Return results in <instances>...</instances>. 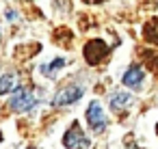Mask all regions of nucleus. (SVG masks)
<instances>
[{"instance_id":"1","label":"nucleus","mask_w":158,"mask_h":149,"mask_svg":"<svg viewBox=\"0 0 158 149\" xmlns=\"http://www.w3.org/2000/svg\"><path fill=\"white\" fill-rule=\"evenodd\" d=\"M108 46L102 41V39H93V41H89L87 46H85V50H82V54H85V61L89 63V65H100L106 56H108Z\"/></svg>"},{"instance_id":"2","label":"nucleus","mask_w":158,"mask_h":149,"mask_svg":"<svg viewBox=\"0 0 158 149\" xmlns=\"http://www.w3.org/2000/svg\"><path fill=\"white\" fill-rule=\"evenodd\" d=\"M63 145L65 149H89V138L85 136L78 123H72V127L63 136Z\"/></svg>"},{"instance_id":"3","label":"nucleus","mask_w":158,"mask_h":149,"mask_svg":"<svg viewBox=\"0 0 158 149\" xmlns=\"http://www.w3.org/2000/svg\"><path fill=\"white\" fill-rule=\"evenodd\" d=\"M35 95L28 91V89H24V87H20V89H15V93H13V97H11V108L13 110H18V112H26V110H31L33 106H35Z\"/></svg>"},{"instance_id":"4","label":"nucleus","mask_w":158,"mask_h":149,"mask_svg":"<svg viewBox=\"0 0 158 149\" xmlns=\"http://www.w3.org/2000/svg\"><path fill=\"white\" fill-rule=\"evenodd\" d=\"M87 121H89V125H91V130L95 132V134H100V132H104L106 130V115H104V110L100 108V104L98 102H91L89 104V108H87Z\"/></svg>"},{"instance_id":"5","label":"nucleus","mask_w":158,"mask_h":149,"mask_svg":"<svg viewBox=\"0 0 158 149\" xmlns=\"http://www.w3.org/2000/svg\"><path fill=\"white\" fill-rule=\"evenodd\" d=\"M82 97V87H76V84H69V87H65L63 91H59L56 93V97H54V106H69V104H74V102H78Z\"/></svg>"},{"instance_id":"6","label":"nucleus","mask_w":158,"mask_h":149,"mask_svg":"<svg viewBox=\"0 0 158 149\" xmlns=\"http://www.w3.org/2000/svg\"><path fill=\"white\" fill-rule=\"evenodd\" d=\"M143 78H145V71L139 65H130L126 69V74H123V84L130 87V89H136V87H141Z\"/></svg>"},{"instance_id":"7","label":"nucleus","mask_w":158,"mask_h":149,"mask_svg":"<svg viewBox=\"0 0 158 149\" xmlns=\"http://www.w3.org/2000/svg\"><path fill=\"white\" fill-rule=\"evenodd\" d=\"M130 102H132V97H130L128 93L117 91V93H113V95H110V108H113L115 112H121V110H123Z\"/></svg>"},{"instance_id":"8","label":"nucleus","mask_w":158,"mask_h":149,"mask_svg":"<svg viewBox=\"0 0 158 149\" xmlns=\"http://www.w3.org/2000/svg\"><path fill=\"white\" fill-rule=\"evenodd\" d=\"M143 37H145V41L158 46V18L149 20V22L143 26Z\"/></svg>"},{"instance_id":"9","label":"nucleus","mask_w":158,"mask_h":149,"mask_svg":"<svg viewBox=\"0 0 158 149\" xmlns=\"http://www.w3.org/2000/svg\"><path fill=\"white\" fill-rule=\"evenodd\" d=\"M141 56H143V63L154 74H158V52H154V50H141Z\"/></svg>"},{"instance_id":"10","label":"nucleus","mask_w":158,"mask_h":149,"mask_svg":"<svg viewBox=\"0 0 158 149\" xmlns=\"http://www.w3.org/2000/svg\"><path fill=\"white\" fill-rule=\"evenodd\" d=\"M13 87H15V76H13V74H5L2 78H0V95L11 93Z\"/></svg>"},{"instance_id":"11","label":"nucleus","mask_w":158,"mask_h":149,"mask_svg":"<svg viewBox=\"0 0 158 149\" xmlns=\"http://www.w3.org/2000/svg\"><path fill=\"white\" fill-rule=\"evenodd\" d=\"M63 65H65V58H56V61H52L50 65H41V74H46L48 78H54V71L61 69Z\"/></svg>"},{"instance_id":"12","label":"nucleus","mask_w":158,"mask_h":149,"mask_svg":"<svg viewBox=\"0 0 158 149\" xmlns=\"http://www.w3.org/2000/svg\"><path fill=\"white\" fill-rule=\"evenodd\" d=\"M85 2H89V5H98V2H104V0H85Z\"/></svg>"},{"instance_id":"13","label":"nucleus","mask_w":158,"mask_h":149,"mask_svg":"<svg viewBox=\"0 0 158 149\" xmlns=\"http://www.w3.org/2000/svg\"><path fill=\"white\" fill-rule=\"evenodd\" d=\"M128 149H139V147H134V145H130V147H128Z\"/></svg>"},{"instance_id":"14","label":"nucleus","mask_w":158,"mask_h":149,"mask_svg":"<svg viewBox=\"0 0 158 149\" xmlns=\"http://www.w3.org/2000/svg\"><path fill=\"white\" fill-rule=\"evenodd\" d=\"M0 140H2V134H0Z\"/></svg>"},{"instance_id":"15","label":"nucleus","mask_w":158,"mask_h":149,"mask_svg":"<svg viewBox=\"0 0 158 149\" xmlns=\"http://www.w3.org/2000/svg\"><path fill=\"white\" fill-rule=\"evenodd\" d=\"M156 132H158V125H156Z\"/></svg>"}]
</instances>
